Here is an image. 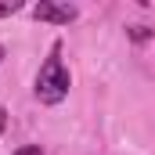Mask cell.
<instances>
[{
    "instance_id": "1",
    "label": "cell",
    "mask_w": 155,
    "mask_h": 155,
    "mask_svg": "<svg viewBox=\"0 0 155 155\" xmlns=\"http://www.w3.org/2000/svg\"><path fill=\"white\" fill-rule=\"evenodd\" d=\"M69 69H65V61H61V43H51V54H47V61H43V69L36 72V97L43 105H61L65 101V94H69Z\"/></svg>"
},
{
    "instance_id": "2",
    "label": "cell",
    "mask_w": 155,
    "mask_h": 155,
    "mask_svg": "<svg viewBox=\"0 0 155 155\" xmlns=\"http://www.w3.org/2000/svg\"><path fill=\"white\" fill-rule=\"evenodd\" d=\"M76 15H79L76 4H54V0H40V4H33V18H40V22L69 25V22H76Z\"/></svg>"
},
{
    "instance_id": "3",
    "label": "cell",
    "mask_w": 155,
    "mask_h": 155,
    "mask_svg": "<svg viewBox=\"0 0 155 155\" xmlns=\"http://www.w3.org/2000/svg\"><path fill=\"white\" fill-rule=\"evenodd\" d=\"M126 36L134 40V43H148V40L155 36V29H148V25H130V29H126Z\"/></svg>"
},
{
    "instance_id": "4",
    "label": "cell",
    "mask_w": 155,
    "mask_h": 155,
    "mask_svg": "<svg viewBox=\"0 0 155 155\" xmlns=\"http://www.w3.org/2000/svg\"><path fill=\"white\" fill-rule=\"evenodd\" d=\"M18 7H22L18 0H0V18H7V15H15Z\"/></svg>"
},
{
    "instance_id": "5",
    "label": "cell",
    "mask_w": 155,
    "mask_h": 155,
    "mask_svg": "<svg viewBox=\"0 0 155 155\" xmlns=\"http://www.w3.org/2000/svg\"><path fill=\"white\" fill-rule=\"evenodd\" d=\"M18 155H40V144H33V148H22Z\"/></svg>"
},
{
    "instance_id": "6",
    "label": "cell",
    "mask_w": 155,
    "mask_h": 155,
    "mask_svg": "<svg viewBox=\"0 0 155 155\" xmlns=\"http://www.w3.org/2000/svg\"><path fill=\"white\" fill-rule=\"evenodd\" d=\"M0 61H4V47H0Z\"/></svg>"
}]
</instances>
